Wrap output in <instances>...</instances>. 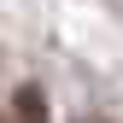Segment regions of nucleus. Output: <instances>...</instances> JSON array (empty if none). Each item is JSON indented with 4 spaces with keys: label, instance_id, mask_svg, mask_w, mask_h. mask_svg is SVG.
<instances>
[{
    "label": "nucleus",
    "instance_id": "f03ea898",
    "mask_svg": "<svg viewBox=\"0 0 123 123\" xmlns=\"http://www.w3.org/2000/svg\"><path fill=\"white\" fill-rule=\"evenodd\" d=\"M82 123H100V117H82Z\"/></svg>",
    "mask_w": 123,
    "mask_h": 123
},
{
    "label": "nucleus",
    "instance_id": "f257e3e1",
    "mask_svg": "<svg viewBox=\"0 0 123 123\" xmlns=\"http://www.w3.org/2000/svg\"><path fill=\"white\" fill-rule=\"evenodd\" d=\"M6 123H53L47 117V94H41L35 82H18L6 100Z\"/></svg>",
    "mask_w": 123,
    "mask_h": 123
}]
</instances>
